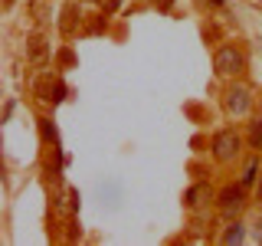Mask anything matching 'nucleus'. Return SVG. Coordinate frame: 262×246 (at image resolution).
Returning <instances> with one entry per match:
<instances>
[{
	"instance_id": "4",
	"label": "nucleus",
	"mask_w": 262,
	"mask_h": 246,
	"mask_svg": "<svg viewBox=\"0 0 262 246\" xmlns=\"http://www.w3.org/2000/svg\"><path fill=\"white\" fill-rule=\"evenodd\" d=\"M246 187L239 184V187H226L223 194H220V210L226 213V217H233V213H239L243 210V203H246Z\"/></svg>"
},
{
	"instance_id": "16",
	"label": "nucleus",
	"mask_w": 262,
	"mask_h": 246,
	"mask_svg": "<svg viewBox=\"0 0 262 246\" xmlns=\"http://www.w3.org/2000/svg\"><path fill=\"white\" fill-rule=\"evenodd\" d=\"M170 4H174V0H158V10H170Z\"/></svg>"
},
{
	"instance_id": "14",
	"label": "nucleus",
	"mask_w": 262,
	"mask_h": 246,
	"mask_svg": "<svg viewBox=\"0 0 262 246\" xmlns=\"http://www.w3.org/2000/svg\"><path fill=\"white\" fill-rule=\"evenodd\" d=\"M59 63H62V66H72V63H76V56H72L69 49H62V53H59Z\"/></svg>"
},
{
	"instance_id": "11",
	"label": "nucleus",
	"mask_w": 262,
	"mask_h": 246,
	"mask_svg": "<svg viewBox=\"0 0 262 246\" xmlns=\"http://www.w3.org/2000/svg\"><path fill=\"white\" fill-rule=\"evenodd\" d=\"M252 180H256V161H249V164H246V174H243L239 184H243V187H249Z\"/></svg>"
},
{
	"instance_id": "5",
	"label": "nucleus",
	"mask_w": 262,
	"mask_h": 246,
	"mask_svg": "<svg viewBox=\"0 0 262 246\" xmlns=\"http://www.w3.org/2000/svg\"><path fill=\"white\" fill-rule=\"evenodd\" d=\"M46 56H49V39H46V33H43V30L30 33V39H27V59H30V63H43Z\"/></svg>"
},
{
	"instance_id": "17",
	"label": "nucleus",
	"mask_w": 262,
	"mask_h": 246,
	"mask_svg": "<svg viewBox=\"0 0 262 246\" xmlns=\"http://www.w3.org/2000/svg\"><path fill=\"white\" fill-rule=\"evenodd\" d=\"M118 4H121V0H108V13H115V10H118Z\"/></svg>"
},
{
	"instance_id": "19",
	"label": "nucleus",
	"mask_w": 262,
	"mask_h": 246,
	"mask_svg": "<svg viewBox=\"0 0 262 246\" xmlns=\"http://www.w3.org/2000/svg\"><path fill=\"white\" fill-rule=\"evenodd\" d=\"M4 4H7V7H10V4H13V0H4Z\"/></svg>"
},
{
	"instance_id": "8",
	"label": "nucleus",
	"mask_w": 262,
	"mask_h": 246,
	"mask_svg": "<svg viewBox=\"0 0 262 246\" xmlns=\"http://www.w3.org/2000/svg\"><path fill=\"white\" fill-rule=\"evenodd\" d=\"M33 92H36V98H53L49 95V72H43V76L33 82Z\"/></svg>"
},
{
	"instance_id": "2",
	"label": "nucleus",
	"mask_w": 262,
	"mask_h": 246,
	"mask_svg": "<svg viewBox=\"0 0 262 246\" xmlns=\"http://www.w3.org/2000/svg\"><path fill=\"white\" fill-rule=\"evenodd\" d=\"M236 154H239V135H236V131H216V135H213V158L233 161Z\"/></svg>"
},
{
	"instance_id": "6",
	"label": "nucleus",
	"mask_w": 262,
	"mask_h": 246,
	"mask_svg": "<svg viewBox=\"0 0 262 246\" xmlns=\"http://www.w3.org/2000/svg\"><path fill=\"white\" fill-rule=\"evenodd\" d=\"M203 197H210V187L207 184H193L190 191H187V207H200Z\"/></svg>"
},
{
	"instance_id": "3",
	"label": "nucleus",
	"mask_w": 262,
	"mask_h": 246,
	"mask_svg": "<svg viewBox=\"0 0 262 246\" xmlns=\"http://www.w3.org/2000/svg\"><path fill=\"white\" fill-rule=\"evenodd\" d=\"M249 105H252V95H249V89H246V86H233L226 92V112L246 115V112H249Z\"/></svg>"
},
{
	"instance_id": "1",
	"label": "nucleus",
	"mask_w": 262,
	"mask_h": 246,
	"mask_svg": "<svg viewBox=\"0 0 262 246\" xmlns=\"http://www.w3.org/2000/svg\"><path fill=\"white\" fill-rule=\"evenodd\" d=\"M213 66H216V72L220 76H236V72H243V53L236 46H223V49H216V59H213Z\"/></svg>"
},
{
	"instance_id": "15",
	"label": "nucleus",
	"mask_w": 262,
	"mask_h": 246,
	"mask_svg": "<svg viewBox=\"0 0 262 246\" xmlns=\"http://www.w3.org/2000/svg\"><path fill=\"white\" fill-rule=\"evenodd\" d=\"M89 30H92V33H98V30H105V16H102V20H95V23H92V27H89Z\"/></svg>"
},
{
	"instance_id": "13",
	"label": "nucleus",
	"mask_w": 262,
	"mask_h": 246,
	"mask_svg": "<svg viewBox=\"0 0 262 246\" xmlns=\"http://www.w3.org/2000/svg\"><path fill=\"white\" fill-rule=\"evenodd\" d=\"M43 135H46V138H53V141H56V128H53V121H49V118H43Z\"/></svg>"
},
{
	"instance_id": "12",
	"label": "nucleus",
	"mask_w": 262,
	"mask_h": 246,
	"mask_svg": "<svg viewBox=\"0 0 262 246\" xmlns=\"http://www.w3.org/2000/svg\"><path fill=\"white\" fill-rule=\"evenodd\" d=\"M62 98H66V86L56 82V86H53V102H62Z\"/></svg>"
},
{
	"instance_id": "10",
	"label": "nucleus",
	"mask_w": 262,
	"mask_h": 246,
	"mask_svg": "<svg viewBox=\"0 0 262 246\" xmlns=\"http://www.w3.org/2000/svg\"><path fill=\"white\" fill-rule=\"evenodd\" d=\"M249 141H252V148H262V121H252V128H249Z\"/></svg>"
},
{
	"instance_id": "18",
	"label": "nucleus",
	"mask_w": 262,
	"mask_h": 246,
	"mask_svg": "<svg viewBox=\"0 0 262 246\" xmlns=\"http://www.w3.org/2000/svg\"><path fill=\"white\" fill-rule=\"evenodd\" d=\"M213 4H216V7H220V4H223V0H213Z\"/></svg>"
},
{
	"instance_id": "9",
	"label": "nucleus",
	"mask_w": 262,
	"mask_h": 246,
	"mask_svg": "<svg viewBox=\"0 0 262 246\" xmlns=\"http://www.w3.org/2000/svg\"><path fill=\"white\" fill-rule=\"evenodd\" d=\"M223 243H243V227H239V223H233V227H229L226 233H223Z\"/></svg>"
},
{
	"instance_id": "7",
	"label": "nucleus",
	"mask_w": 262,
	"mask_h": 246,
	"mask_svg": "<svg viewBox=\"0 0 262 246\" xmlns=\"http://www.w3.org/2000/svg\"><path fill=\"white\" fill-rule=\"evenodd\" d=\"M79 27V7L76 4H69L66 7V20H62V33L66 36H72V30Z\"/></svg>"
}]
</instances>
